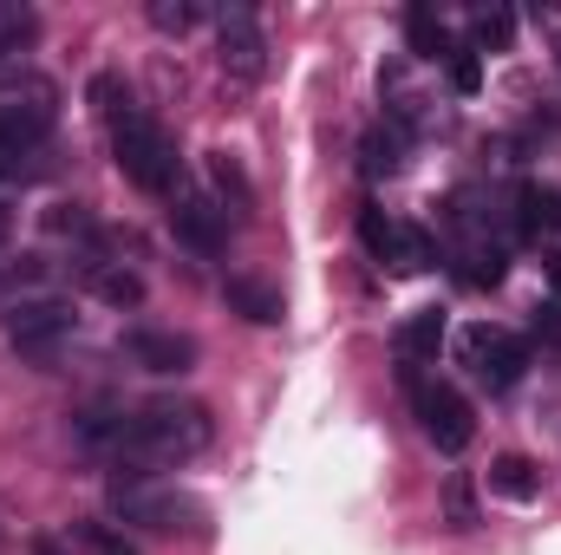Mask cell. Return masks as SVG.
Returning a JSON list of instances; mask_svg holds the SVG:
<instances>
[{
	"instance_id": "obj_24",
	"label": "cell",
	"mask_w": 561,
	"mask_h": 555,
	"mask_svg": "<svg viewBox=\"0 0 561 555\" xmlns=\"http://www.w3.org/2000/svg\"><path fill=\"white\" fill-rule=\"evenodd\" d=\"M399 150H405V132H373V138H366V177H392V170L405 163Z\"/></svg>"
},
{
	"instance_id": "obj_29",
	"label": "cell",
	"mask_w": 561,
	"mask_h": 555,
	"mask_svg": "<svg viewBox=\"0 0 561 555\" xmlns=\"http://www.w3.org/2000/svg\"><path fill=\"white\" fill-rule=\"evenodd\" d=\"M7 242H13V209L0 203V262H7Z\"/></svg>"
},
{
	"instance_id": "obj_2",
	"label": "cell",
	"mask_w": 561,
	"mask_h": 555,
	"mask_svg": "<svg viewBox=\"0 0 561 555\" xmlns=\"http://www.w3.org/2000/svg\"><path fill=\"white\" fill-rule=\"evenodd\" d=\"M105 132H112V163L125 170V183H131V190H144V196H176V190H183V157H176V138H170L144 105L118 112Z\"/></svg>"
},
{
	"instance_id": "obj_25",
	"label": "cell",
	"mask_w": 561,
	"mask_h": 555,
	"mask_svg": "<svg viewBox=\"0 0 561 555\" xmlns=\"http://www.w3.org/2000/svg\"><path fill=\"white\" fill-rule=\"evenodd\" d=\"M53 92V79H39L33 66H0V105H20V99H39Z\"/></svg>"
},
{
	"instance_id": "obj_14",
	"label": "cell",
	"mask_w": 561,
	"mask_h": 555,
	"mask_svg": "<svg viewBox=\"0 0 561 555\" xmlns=\"http://www.w3.org/2000/svg\"><path fill=\"white\" fill-rule=\"evenodd\" d=\"M510 216H516V236H523V242L549 236V229H561V190H549V183H523Z\"/></svg>"
},
{
	"instance_id": "obj_28",
	"label": "cell",
	"mask_w": 561,
	"mask_h": 555,
	"mask_svg": "<svg viewBox=\"0 0 561 555\" xmlns=\"http://www.w3.org/2000/svg\"><path fill=\"white\" fill-rule=\"evenodd\" d=\"M450 517H457V523H477V503H470L463 484H450Z\"/></svg>"
},
{
	"instance_id": "obj_31",
	"label": "cell",
	"mask_w": 561,
	"mask_h": 555,
	"mask_svg": "<svg viewBox=\"0 0 561 555\" xmlns=\"http://www.w3.org/2000/svg\"><path fill=\"white\" fill-rule=\"evenodd\" d=\"M556 59H561V46H556Z\"/></svg>"
},
{
	"instance_id": "obj_18",
	"label": "cell",
	"mask_w": 561,
	"mask_h": 555,
	"mask_svg": "<svg viewBox=\"0 0 561 555\" xmlns=\"http://www.w3.org/2000/svg\"><path fill=\"white\" fill-rule=\"evenodd\" d=\"M490 490H496L503 503H536V497H542V471H536L529 457H516V451H510V457H496V464H490Z\"/></svg>"
},
{
	"instance_id": "obj_22",
	"label": "cell",
	"mask_w": 561,
	"mask_h": 555,
	"mask_svg": "<svg viewBox=\"0 0 561 555\" xmlns=\"http://www.w3.org/2000/svg\"><path fill=\"white\" fill-rule=\"evenodd\" d=\"M203 13H209V7H196V0H150V26H157V33H190Z\"/></svg>"
},
{
	"instance_id": "obj_12",
	"label": "cell",
	"mask_w": 561,
	"mask_h": 555,
	"mask_svg": "<svg viewBox=\"0 0 561 555\" xmlns=\"http://www.w3.org/2000/svg\"><path fill=\"white\" fill-rule=\"evenodd\" d=\"M437 347H444V314H437V307H419V314L392 333V353H399L405 380H419V366H437Z\"/></svg>"
},
{
	"instance_id": "obj_19",
	"label": "cell",
	"mask_w": 561,
	"mask_h": 555,
	"mask_svg": "<svg viewBox=\"0 0 561 555\" xmlns=\"http://www.w3.org/2000/svg\"><path fill=\"white\" fill-rule=\"evenodd\" d=\"M39 39V13L20 0H0V66H20V53Z\"/></svg>"
},
{
	"instance_id": "obj_23",
	"label": "cell",
	"mask_w": 561,
	"mask_h": 555,
	"mask_svg": "<svg viewBox=\"0 0 561 555\" xmlns=\"http://www.w3.org/2000/svg\"><path fill=\"white\" fill-rule=\"evenodd\" d=\"M510 26H516L510 13H477V20H470V53H477V59H483V53H503V46H510Z\"/></svg>"
},
{
	"instance_id": "obj_6",
	"label": "cell",
	"mask_w": 561,
	"mask_h": 555,
	"mask_svg": "<svg viewBox=\"0 0 561 555\" xmlns=\"http://www.w3.org/2000/svg\"><path fill=\"white\" fill-rule=\"evenodd\" d=\"M216 66L236 86H262L268 79V33H262V20L249 7H222L216 13Z\"/></svg>"
},
{
	"instance_id": "obj_20",
	"label": "cell",
	"mask_w": 561,
	"mask_h": 555,
	"mask_svg": "<svg viewBox=\"0 0 561 555\" xmlns=\"http://www.w3.org/2000/svg\"><path fill=\"white\" fill-rule=\"evenodd\" d=\"M405 39H412L419 59H450V26L431 7H405Z\"/></svg>"
},
{
	"instance_id": "obj_1",
	"label": "cell",
	"mask_w": 561,
	"mask_h": 555,
	"mask_svg": "<svg viewBox=\"0 0 561 555\" xmlns=\"http://www.w3.org/2000/svg\"><path fill=\"white\" fill-rule=\"evenodd\" d=\"M216 438V418L203 399H183V393H163V399H144L138 412H125V431L112 444V464L125 477H157V471H176L190 457H203Z\"/></svg>"
},
{
	"instance_id": "obj_8",
	"label": "cell",
	"mask_w": 561,
	"mask_h": 555,
	"mask_svg": "<svg viewBox=\"0 0 561 555\" xmlns=\"http://www.w3.org/2000/svg\"><path fill=\"white\" fill-rule=\"evenodd\" d=\"M359 242H366L373 262H386L392 275H424V269L437 262V249H431V236H424L419 223H392V216H379V209L359 216Z\"/></svg>"
},
{
	"instance_id": "obj_30",
	"label": "cell",
	"mask_w": 561,
	"mask_h": 555,
	"mask_svg": "<svg viewBox=\"0 0 561 555\" xmlns=\"http://www.w3.org/2000/svg\"><path fill=\"white\" fill-rule=\"evenodd\" d=\"M0 555H7V530H0Z\"/></svg>"
},
{
	"instance_id": "obj_26",
	"label": "cell",
	"mask_w": 561,
	"mask_h": 555,
	"mask_svg": "<svg viewBox=\"0 0 561 555\" xmlns=\"http://www.w3.org/2000/svg\"><path fill=\"white\" fill-rule=\"evenodd\" d=\"M450 86H457L463 99H470V92L483 86V59H477L470 46H450Z\"/></svg>"
},
{
	"instance_id": "obj_10",
	"label": "cell",
	"mask_w": 561,
	"mask_h": 555,
	"mask_svg": "<svg viewBox=\"0 0 561 555\" xmlns=\"http://www.w3.org/2000/svg\"><path fill=\"white\" fill-rule=\"evenodd\" d=\"M125 360L144 366V373H190L196 366V340L190 333H176V327H131L125 333Z\"/></svg>"
},
{
	"instance_id": "obj_9",
	"label": "cell",
	"mask_w": 561,
	"mask_h": 555,
	"mask_svg": "<svg viewBox=\"0 0 561 555\" xmlns=\"http://www.w3.org/2000/svg\"><path fill=\"white\" fill-rule=\"evenodd\" d=\"M170 229H176V242L196 249V256H222V249H229V216L216 209L209 190H176V196H170Z\"/></svg>"
},
{
	"instance_id": "obj_21",
	"label": "cell",
	"mask_w": 561,
	"mask_h": 555,
	"mask_svg": "<svg viewBox=\"0 0 561 555\" xmlns=\"http://www.w3.org/2000/svg\"><path fill=\"white\" fill-rule=\"evenodd\" d=\"M131 105H138V99H131V86H125L118 72H99V79H92V112H99L105 125H112L118 112H131Z\"/></svg>"
},
{
	"instance_id": "obj_15",
	"label": "cell",
	"mask_w": 561,
	"mask_h": 555,
	"mask_svg": "<svg viewBox=\"0 0 561 555\" xmlns=\"http://www.w3.org/2000/svg\"><path fill=\"white\" fill-rule=\"evenodd\" d=\"M46 256H7L0 262V314H13L20 301H39L46 294Z\"/></svg>"
},
{
	"instance_id": "obj_11",
	"label": "cell",
	"mask_w": 561,
	"mask_h": 555,
	"mask_svg": "<svg viewBox=\"0 0 561 555\" xmlns=\"http://www.w3.org/2000/svg\"><path fill=\"white\" fill-rule=\"evenodd\" d=\"M463 223H470V216H463ZM503 275H510V249L490 242V229L470 223V236L457 242V281H463V287H496Z\"/></svg>"
},
{
	"instance_id": "obj_13",
	"label": "cell",
	"mask_w": 561,
	"mask_h": 555,
	"mask_svg": "<svg viewBox=\"0 0 561 555\" xmlns=\"http://www.w3.org/2000/svg\"><path fill=\"white\" fill-rule=\"evenodd\" d=\"M209 196H216V209L229 216V223H242L249 209H255V190H249V170L229 157V150H216L209 157Z\"/></svg>"
},
{
	"instance_id": "obj_7",
	"label": "cell",
	"mask_w": 561,
	"mask_h": 555,
	"mask_svg": "<svg viewBox=\"0 0 561 555\" xmlns=\"http://www.w3.org/2000/svg\"><path fill=\"white\" fill-rule=\"evenodd\" d=\"M457 353H463V366H470L490 393H510V386L523 380V366H529V340H516L510 327H490V320L463 327Z\"/></svg>"
},
{
	"instance_id": "obj_4",
	"label": "cell",
	"mask_w": 561,
	"mask_h": 555,
	"mask_svg": "<svg viewBox=\"0 0 561 555\" xmlns=\"http://www.w3.org/2000/svg\"><path fill=\"white\" fill-rule=\"evenodd\" d=\"M112 517L118 523H138L150 536H183L203 523V503L183 497L176 484H157V477H118L112 484Z\"/></svg>"
},
{
	"instance_id": "obj_5",
	"label": "cell",
	"mask_w": 561,
	"mask_h": 555,
	"mask_svg": "<svg viewBox=\"0 0 561 555\" xmlns=\"http://www.w3.org/2000/svg\"><path fill=\"white\" fill-rule=\"evenodd\" d=\"M412 386V412H419V431L444 451V457H457V451H470V438H477V418L463 406V393L457 386H444V380H405Z\"/></svg>"
},
{
	"instance_id": "obj_3",
	"label": "cell",
	"mask_w": 561,
	"mask_h": 555,
	"mask_svg": "<svg viewBox=\"0 0 561 555\" xmlns=\"http://www.w3.org/2000/svg\"><path fill=\"white\" fill-rule=\"evenodd\" d=\"M79 340V307L72 301H59V294H39V301H20L13 314H7V347L26 360V366H39V373H53L59 360H66V347Z\"/></svg>"
},
{
	"instance_id": "obj_17",
	"label": "cell",
	"mask_w": 561,
	"mask_h": 555,
	"mask_svg": "<svg viewBox=\"0 0 561 555\" xmlns=\"http://www.w3.org/2000/svg\"><path fill=\"white\" fill-rule=\"evenodd\" d=\"M66 543L79 555H144L118 523H105V517H79V523H66Z\"/></svg>"
},
{
	"instance_id": "obj_27",
	"label": "cell",
	"mask_w": 561,
	"mask_h": 555,
	"mask_svg": "<svg viewBox=\"0 0 561 555\" xmlns=\"http://www.w3.org/2000/svg\"><path fill=\"white\" fill-rule=\"evenodd\" d=\"M529 333H536V340H556V333H561V307H556V301H542V307H536Z\"/></svg>"
},
{
	"instance_id": "obj_16",
	"label": "cell",
	"mask_w": 561,
	"mask_h": 555,
	"mask_svg": "<svg viewBox=\"0 0 561 555\" xmlns=\"http://www.w3.org/2000/svg\"><path fill=\"white\" fill-rule=\"evenodd\" d=\"M222 301H229L242 320H255V327H275L280 320V294L268 287V281H255V275H229L222 281Z\"/></svg>"
}]
</instances>
